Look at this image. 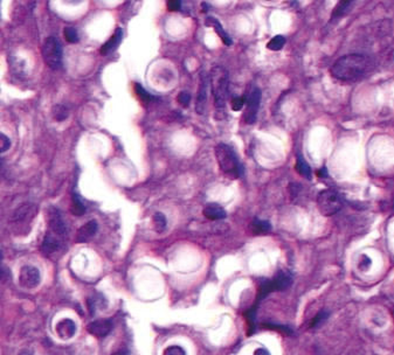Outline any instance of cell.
Listing matches in <instances>:
<instances>
[{
    "label": "cell",
    "mask_w": 394,
    "mask_h": 355,
    "mask_svg": "<svg viewBox=\"0 0 394 355\" xmlns=\"http://www.w3.org/2000/svg\"><path fill=\"white\" fill-rule=\"evenodd\" d=\"M371 68V61L366 55L350 54L336 61L331 72L341 81H356L362 78Z\"/></svg>",
    "instance_id": "1"
},
{
    "label": "cell",
    "mask_w": 394,
    "mask_h": 355,
    "mask_svg": "<svg viewBox=\"0 0 394 355\" xmlns=\"http://www.w3.org/2000/svg\"><path fill=\"white\" fill-rule=\"evenodd\" d=\"M292 283H293L292 275L286 271H278L272 279H266V281L260 282L256 304L254 305L249 311L246 312V317L248 319V323L250 325L251 330H254V327H255V314H256L257 304H259L263 298H266L269 293H271L272 291L286 290L292 285Z\"/></svg>",
    "instance_id": "2"
},
{
    "label": "cell",
    "mask_w": 394,
    "mask_h": 355,
    "mask_svg": "<svg viewBox=\"0 0 394 355\" xmlns=\"http://www.w3.org/2000/svg\"><path fill=\"white\" fill-rule=\"evenodd\" d=\"M211 88L214 96V104L218 114H225L226 102L229 94L228 71L222 67L215 66L211 71Z\"/></svg>",
    "instance_id": "3"
},
{
    "label": "cell",
    "mask_w": 394,
    "mask_h": 355,
    "mask_svg": "<svg viewBox=\"0 0 394 355\" xmlns=\"http://www.w3.org/2000/svg\"><path fill=\"white\" fill-rule=\"evenodd\" d=\"M215 157L221 172L230 179H238L244 174V166L229 145L220 142L215 146Z\"/></svg>",
    "instance_id": "4"
},
{
    "label": "cell",
    "mask_w": 394,
    "mask_h": 355,
    "mask_svg": "<svg viewBox=\"0 0 394 355\" xmlns=\"http://www.w3.org/2000/svg\"><path fill=\"white\" fill-rule=\"evenodd\" d=\"M63 50L60 41L54 36L46 39L42 46V57L46 65L50 69H60L62 67Z\"/></svg>",
    "instance_id": "5"
},
{
    "label": "cell",
    "mask_w": 394,
    "mask_h": 355,
    "mask_svg": "<svg viewBox=\"0 0 394 355\" xmlns=\"http://www.w3.org/2000/svg\"><path fill=\"white\" fill-rule=\"evenodd\" d=\"M317 206L320 214L324 216H332V215L337 214L343 207V201L337 192L325 189L318 194Z\"/></svg>",
    "instance_id": "6"
},
{
    "label": "cell",
    "mask_w": 394,
    "mask_h": 355,
    "mask_svg": "<svg viewBox=\"0 0 394 355\" xmlns=\"http://www.w3.org/2000/svg\"><path fill=\"white\" fill-rule=\"evenodd\" d=\"M47 221L49 226V232L54 235L59 236L60 238H65L68 235V228L63 220L61 212L55 207H49L47 209Z\"/></svg>",
    "instance_id": "7"
},
{
    "label": "cell",
    "mask_w": 394,
    "mask_h": 355,
    "mask_svg": "<svg viewBox=\"0 0 394 355\" xmlns=\"http://www.w3.org/2000/svg\"><path fill=\"white\" fill-rule=\"evenodd\" d=\"M200 83L198 96H197V104L196 111L198 115H205L206 109H207V101H208V88L211 87V77L208 76L207 72H200Z\"/></svg>",
    "instance_id": "8"
},
{
    "label": "cell",
    "mask_w": 394,
    "mask_h": 355,
    "mask_svg": "<svg viewBox=\"0 0 394 355\" xmlns=\"http://www.w3.org/2000/svg\"><path fill=\"white\" fill-rule=\"evenodd\" d=\"M260 103H261V90L259 88H254L246 99V111H245L244 119L247 124L255 123Z\"/></svg>",
    "instance_id": "9"
},
{
    "label": "cell",
    "mask_w": 394,
    "mask_h": 355,
    "mask_svg": "<svg viewBox=\"0 0 394 355\" xmlns=\"http://www.w3.org/2000/svg\"><path fill=\"white\" fill-rule=\"evenodd\" d=\"M36 213H38V206L31 202L23 203L13 212L11 221L12 223L17 224V226L24 223H31L33 218L35 217Z\"/></svg>",
    "instance_id": "10"
},
{
    "label": "cell",
    "mask_w": 394,
    "mask_h": 355,
    "mask_svg": "<svg viewBox=\"0 0 394 355\" xmlns=\"http://www.w3.org/2000/svg\"><path fill=\"white\" fill-rule=\"evenodd\" d=\"M40 271L32 265H25L20 270L19 282L24 287L27 289H33L40 284Z\"/></svg>",
    "instance_id": "11"
},
{
    "label": "cell",
    "mask_w": 394,
    "mask_h": 355,
    "mask_svg": "<svg viewBox=\"0 0 394 355\" xmlns=\"http://www.w3.org/2000/svg\"><path fill=\"white\" fill-rule=\"evenodd\" d=\"M113 330V321L110 319H98L88 326V332L96 338H105Z\"/></svg>",
    "instance_id": "12"
},
{
    "label": "cell",
    "mask_w": 394,
    "mask_h": 355,
    "mask_svg": "<svg viewBox=\"0 0 394 355\" xmlns=\"http://www.w3.org/2000/svg\"><path fill=\"white\" fill-rule=\"evenodd\" d=\"M62 244H63V239L49 232L46 234L44 241H42L41 251H42V254L48 256V255L55 254L56 251H59L60 249L62 248Z\"/></svg>",
    "instance_id": "13"
},
{
    "label": "cell",
    "mask_w": 394,
    "mask_h": 355,
    "mask_svg": "<svg viewBox=\"0 0 394 355\" xmlns=\"http://www.w3.org/2000/svg\"><path fill=\"white\" fill-rule=\"evenodd\" d=\"M55 332L62 340L72 339L76 334V324L72 319H62L56 324Z\"/></svg>",
    "instance_id": "14"
},
{
    "label": "cell",
    "mask_w": 394,
    "mask_h": 355,
    "mask_svg": "<svg viewBox=\"0 0 394 355\" xmlns=\"http://www.w3.org/2000/svg\"><path fill=\"white\" fill-rule=\"evenodd\" d=\"M98 230V224L95 220L88 221L86 224H83L76 234V242L78 243H84L88 242L90 238H93L96 235Z\"/></svg>",
    "instance_id": "15"
},
{
    "label": "cell",
    "mask_w": 394,
    "mask_h": 355,
    "mask_svg": "<svg viewBox=\"0 0 394 355\" xmlns=\"http://www.w3.org/2000/svg\"><path fill=\"white\" fill-rule=\"evenodd\" d=\"M122 40H123V29L121 28V27H117L114 34L110 36V39H109L104 45H102L101 47L102 55H109L110 53H113V51L120 46Z\"/></svg>",
    "instance_id": "16"
},
{
    "label": "cell",
    "mask_w": 394,
    "mask_h": 355,
    "mask_svg": "<svg viewBox=\"0 0 394 355\" xmlns=\"http://www.w3.org/2000/svg\"><path fill=\"white\" fill-rule=\"evenodd\" d=\"M202 214H204L205 217L212 221L223 220V218L227 217L226 211L218 203H207L205 206L204 211H202Z\"/></svg>",
    "instance_id": "17"
},
{
    "label": "cell",
    "mask_w": 394,
    "mask_h": 355,
    "mask_svg": "<svg viewBox=\"0 0 394 355\" xmlns=\"http://www.w3.org/2000/svg\"><path fill=\"white\" fill-rule=\"evenodd\" d=\"M205 25L214 27L215 33H218V35L220 36L221 41H222L223 44L226 45V46H230V45L233 44L232 39H230V36L227 34V32L225 31V29H223V27L221 26V24H220L219 20L215 19V18H213V17H207V18H206Z\"/></svg>",
    "instance_id": "18"
},
{
    "label": "cell",
    "mask_w": 394,
    "mask_h": 355,
    "mask_svg": "<svg viewBox=\"0 0 394 355\" xmlns=\"http://www.w3.org/2000/svg\"><path fill=\"white\" fill-rule=\"evenodd\" d=\"M87 208L86 206L83 205V202L81 201V199L78 198L77 194H73L72 196V206H71V212L72 214H74L75 216H81L86 213Z\"/></svg>",
    "instance_id": "19"
},
{
    "label": "cell",
    "mask_w": 394,
    "mask_h": 355,
    "mask_svg": "<svg viewBox=\"0 0 394 355\" xmlns=\"http://www.w3.org/2000/svg\"><path fill=\"white\" fill-rule=\"evenodd\" d=\"M271 230V226L268 221L263 220H254L251 223V232L255 235H263V234L269 233Z\"/></svg>",
    "instance_id": "20"
},
{
    "label": "cell",
    "mask_w": 394,
    "mask_h": 355,
    "mask_svg": "<svg viewBox=\"0 0 394 355\" xmlns=\"http://www.w3.org/2000/svg\"><path fill=\"white\" fill-rule=\"evenodd\" d=\"M296 169H297V172L299 173V174L303 175V177H305L307 179L311 178L310 166H309L308 163L305 162L304 159H303V157L301 156V154H298V156H297Z\"/></svg>",
    "instance_id": "21"
},
{
    "label": "cell",
    "mask_w": 394,
    "mask_h": 355,
    "mask_svg": "<svg viewBox=\"0 0 394 355\" xmlns=\"http://www.w3.org/2000/svg\"><path fill=\"white\" fill-rule=\"evenodd\" d=\"M51 114H53L54 119L57 120V122H63V120L67 119V117H68L69 110L66 105L55 104L53 107V110H51Z\"/></svg>",
    "instance_id": "22"
},
{
    "label": "cell",
    "mask_w": 394,
    "mask_h": 355,
    "mask_svg": "<svg viewBox=\"0 0 394 355\" xmlns=\"http://www.w3.org/2000/svg\"><path fill=\"white\" fill-rule=\"evenodd\" d=\"M135 93H136V95L138 96V98L145 103L156 99V97H154L153 95H151V94H148L147 90H145L144 88L138 83H135Z\"/></svg>",
    "instance_id": "23"
},
{
    "label": "cell",
    "mask_w": 394,
    "mask_h": 355,
    "mask_svg": "<svg viewBox=\"0 0 394 355\" xmlns=\"http://www.w3.org/2000/svg\"><path fill=\"white\" fill-rule=\"evenodd\" d=\"M153 226L157 233H163L166 228V217L163 213H156L153 215Z\"/></svg>",
    "instance_id": "24"
},
{
    "label": "cell",
    "mask_w": 394,
    "mask_h": 355,
    "mask_svg": "<svg viewBox=\"0 0 394 355\" xmlns=\"http://www.w3.org/2000/svg\"><path fill=\"white\" fill-rule=\"evenodd\" d=\"M284 45H286V39H284L282 35H276L268 42L267 48L271 50H281Z\"/></svg>",
    "instance_id": "25"
},
{
    "label": "cell",
    "mask_w": 394,
    "mask_h": 355,
    "mask_svg": "<svg viewBox=\"0 0 394 355\" xmlns=\"http://www.w3.org/2000/svg\"><path fill=\"white\" fill-rule=\"evenodd\" d=\"M63 34H65L66 40L68 41L69 44H76L78 41L77 31L74 28V27H66L65 31H63Z\"/></svg>",
    "instance_id": "26"
},
{
    "label": "cell",
    "mask_w": 394,
    "mask_h": 355,
    "mask_svg": "<svg viewBox=\"0 0 394 355\" xmlns=\"http://www.w3.org/2000/svg\"><path fill=\"white\" fill-rule=\"evenodd\" d=\"M328 317H329V312H326V311L320 312V313H318L316 317H315L314 319L311 320L310 327H311V329H316V327L320 326V325H322L324 321L328 319Z\"/></svg>",
    "instance_id": "27"
},
{
    "label": "cell",
    "mask_w": 394,
    "mask_h": 355,
    "mask_svg": "<svg viewBox=\"0 0 394 355\" xmlns=\"http://www.w3.org/2000/svg\"><path fill=\"white\" fill-rule=\"evenodd\" d=\"M351 6H352V2H350V1L339 2V4L337 5V7H336L335 12H333V16L335 17L344 16V14L347 13L348 10H350Z\"/></svg>",
    "instance_id": "28"
},
{
    "label": "cell",
    "mask_w": 394,
    "mask_h": 355,
    "mask_svg": "<svg viewBox=\"0 0 394 355\" xmlns=\"http://www.w3.org/2000/svg\"><path fill=\"white\" fill-rule=\"evenodd\" d=\"M163 355H186V352L180 346H170L164 351Z\"/></svg>",
    "instance_id": "29"
},
{
    "label": "cell",
    "mask_w": 394,
    "mask_h": 355,
    "mask_svg": "<svg viewBox=\"0 0 394 355\" xmlns=\"http://www.w3.org/2000/svg\"><path fill=\"white\" fill-rule=\"evenodd\" d=\"M245 104H246V99L244 97H234L232 101V110L240 111Z\"/></svg>",
    "instance_id": "30"
},
{
    "label": "cell",
    "mask_w": 394,
    "mask_h": 355,
    "mask_svg": "<svg viewBox=\"0 0 394 355\" xmlns=\"http://www.w3.org/2000/svg\"><path fill=\"white\" fill-rule=\"evenodd\" d=\"M177 101L180 103L181 105H183L184 108H186V107H189L190 105V102H191V95H190V93H187V92H181L179 95H178V97H177Z\"/></svg>",
    "instance_id": "31"
},
{
    "label": "cell",
    "mask_w": 394,
    "mask_h": 355,
    "mask_svg": "<svg viewBox=\"0 0 394 355\" xmlns=\"http://www.w3.org/2000/svg\"><path fill=\"white\" fill-rule=\"evenodd\" d=\"M371 265H372L371 259H369V256H366V255H363V256L360 257L359 269L363 270V271H368V270L371 268Z\"/></svg>",
    "instance_id": "32"
},
{
    "label": "cell",
    "mask_w": 394,
    "mask_h": 355,
    "mask_svg": "<svg viewBox=\"0 0 394 355\" xmlns=\"http://www.w3.org/2000/svg\"><path fill=\"white\" fill-rule=\"evenodd\" d=\"M0 142H1V146H0V152L4 153V152H6V151L8 150V148H10L11 141H10V138L7 137V136L4 135V133H1V135H0Z\"/></svg>",
    "instance_id": "33"
},
{
    "label": "cell",
    "mask_w": 394,
    "mask_h": 355,
    "mask_svg": "<svg viewBox=\"0 0 394 355\" xmlns=\"http://www.w3.org/2000/svg\"><path fill=\"white\" fill-rule=\"evenodd\" d=\"M166 7H168V10L171 11V12L180 11L181 1H177V0H171V1L166 2Z\"/></svg>",
    "instance_id": "34"
},
{
    "label": "cell",
    "mask_w": 394,
    "mask_h": 355,
    "mask_svg": "<svg viewBox=\"0 0 394 355\" xmlns=\"http://www.w3.org/2000/svg\"><path fill=\"white\" fill-rule=\"evenodd\" d=\"M254 355H271V352L266 348H257V350L254 352Z\"/></svg>",
    "instance_id": "35"
},
{
    "label": "cell",
    "mask_w": 394,
    "mask_h": 355,
    "mask_svg": "<svg viewBox=\"0 0 394 355\" xmlns=\"http://www.w3.org/2000/svg\"><path fill=\"white\" fill-rule=\"evenodd\" d=\"M114 355H125V352H120V353H116Z\"/></svg>",
    "instance_id": "36"
}]
</instances>
